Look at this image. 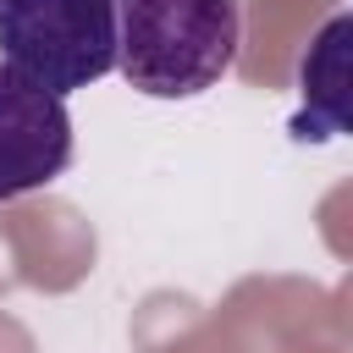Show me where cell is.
<instances>
[{
    "mask_svg": "<svg viewBox=\"0 0 353 353\" xmlns=\"http://www.w3.org/2000/svg\"><path fill=\"white\" fill-rule=\"evenodd\" d=\"M237 0H116V66L149 99H193L237 61Z\"/></svg>",
    "mask_w": 353,
    "mask_h": 353,
    "instance_id": "cell-1",
    "label": "cell"
},
{
    "mask_svg": "<svg viewBox=\"0 0 353 353\" xmlns=\"http://www.w3.org/2000/svg\"><path fill=\"white\" fill-rule=\"evenodd\" d=\"M0 55L66 99L116 66V0H0Z\"/></svg>",
    "mask_w": 353,
    "mask_h": 353,
    "instance_id": "cell-2",
    "label": "cell"
},
{
    "mask_svg": "<svg viewBox=\"0 0 353 353\" xmlns=\"http://www.w3.org/2000/svg\"><path fill=\"white\" fill-rule=\"evenodd\" d=\"M72 165L66 99L33 88L22 72L0 66V204L50 188Z\"/></svg>",
    "mask_w": 353,
    "mask_h": 353,
    "instance_id": "cell-3",
    "label": "cell"
}]
</instances>
